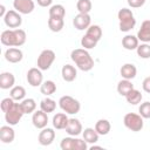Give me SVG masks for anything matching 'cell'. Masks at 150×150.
Instances as JSON below:
<instances>
[{
  "instance_id": "obj_1",
  "label": "cell",
  "mask_w": 150,
  "mask_h": 150,
  "mask_svg": "<svg viewBox=\"0 0 150 150\" xmlns=\"http://www.w3.org/2000/svg\"><path fill=\"white\" fill-rule=\"evenodd\" d=\"M26 32L21 28L6 29L1 33L0 40L4 46L7 47H21L26 42Z\"/></svg>"
},
{
  "instance_id": "obj_2",
  "label": "cell",
  "mask_w": 150,
  "mask_h": 150,
  "mask_svg": "<svg viewBox=\"0 0 150 150\" xmlns=\"http://www.w3.org/2000/svg\"><path fill=\"white\" fill-rule=\"evenodd\" d=\"M70 59L82 71H89L94 68V60L84 48H76L71 50Z\"/></svg>"
},
{
  "instance_id": "obj_3",
  "label": "cell",
  "mask_w": 150,
  "mask_h": 150,
  "mask_svg": "<svg viewBox=\"0 0 150 150\" xmlns=\"http://www.w3.org/2000/svg\"><path fill=\"white\" fill-rule=\"evenodd\" d=\"M118 18V27L121 32H129L136 25V19L134 16V13L129 8H122L117 13Z\"/></svg>"
},
{
  "instance_id": "obj_4",
  "label": "cell",
  "mask_w": 150,
  "mask_h": 150,
  "mask_svg": "<svg viewBox=\"0 0 150 150\" xmlns=\"http://www.w3.org/2000/svg\"><path fill=\"white\" fill-rule=\"evenodd\" d=\"M59 105L66 114H69V115H75L81 109V103L76 98H74L73 96H69V95H64V96L60 97Z\"/></svg>"
},
{
  "instance_id": "obj_5",
  "label": "cell",
  "mask_w": 150,
  "mask_h": 150,
  "mask_svg": "<svg viewBox=\"0 0 150 150\" xmlns=\"http://www.w3.org/2000/svg\"><path fill=\"white\" fill-rule=\"evenodd\" d=\"M123 123L124 125L131 130V131H141L143 129V117L139 114L135 112H128L123 117Z\"/></svg>"
},
{
  "instance_id": "obj_6",
  "label": "cell",
  "mask_w": 150,
  "mask_h": 150,
  "mask_svg": "<svg viewBox=\"0 0 150 150\" xmlns=\"http://www.w3.org/2000/svg\"><path fill=\"white\" fill-rule=\"evenodd\" d=\"M23 115L25 114H23V111L21 109L20 103H15L14 102V104L5 112V120H6L7 124H9V125L13 127V125H16L21 121V118H22Z\"/></svg>"
},
{
  "instance_id": "obj_7",
  "label": "cell",
  "mask_w": 150,
  "mask_h": 150,
  "mask_svg": "<svg viewBox=\"0 0 150 150\" xmlns=\"http://www.w3.org/2000/svg\"><path fill=\"white\" fill-rule=\"evenodd\" d=\"M55 53L52 49H45L40 53L38 61H36V66L38 68H40L41 70H48L50 68V66L53 64V62L55 61Z\"/></svg>"
},
{
  "instance_id": "obj_8",
  "label": "cell",
  "mask_w": 150,
  "mask_h": 150,
  "mask_svg": "<svg viewBox=\"0 0 150 150\" xmlns=\"http://www.w3.org/2000/svg\"><path fill=\"white\" fill-rule=\"evenodd\" d=\"M4 22L9 28H19L22 23V18L19 12L15 9H9L4 16Z\"/></svg>"
},
{
  "instance_id": "obj_9",
  "label": "cell",
  "mask_w": 150,
  "mask_h": 150,
  "mask_svg": "<svg viewBox=\"0 0 150 150\" xmlns=\"http://www.w3.org/2000/svg\"><path fill=\"white\" fill-rule=\"evenodd\" d=\"M27 82L32 86V87H39L42 84L43 82V75H42V70L40 68H30L27 71Z\"/></svg>"
},
{
  "instance_id": "obj_10",
  "label": "cell",
  "mask_w": 150,
  "mask_h": 150,
  "mask_svg": "<svg viewBox=\"0 0 150 150\" xmlns=\"http://www.w3.org/2000/svg\"><path fill=\"white\" fill-rule=\"evenodd\" d=\"M13 7L20 14H29L34 11L35 4L33 0H14Z\"/></svg>"
},
{
  "instance_id": "obj_11",
  "label": "cell",
  "mask_w": 150,
  "mask_h": 150,
  "mask_svg": "<svg viewBox=\"0 0 150 150\" xmlns=\"http://www.w3.org/2000/svg\"><path fill=\"white\" fill-rule=\"evenodd\" d=\"M90 22H91V18L88 13H79L73 19V25L77 30H84V29L87 30L88 27L90 26Z\"/></svg>"
},
{
  "instance_id": "obj_12",
  "label": "cell",
  "mask_w": 150,
  "mask_h": 150,
  "mask_svg": "<svg viewBox=\"0 0 150 150\" xmlns=\"http://www.w3.org/2000/svg\"><path fill=\"white\" fill-rule=\"evenodd\" d=\"M55 139V131L54 129L52 128H43L41 129L39 136H38V141L41 145L43 146H47V145H50Z\"/></svg>"
},
{
  "instance_id": "obj_13",
  "label": "cell",
  "mask_w": 150,
  "mask_h": 150,
  "mask_svg": "<svg viewBox=\"0 0 150 150\" xmlns=\"http://www.w3.org/2000/svg\"><path fill=\"white\" fill-rule=\"evenodd\" d=\"M32 123L36 129H43L47 127L48 123V115L43 110H36L33 112L32 116Z\"/></svg>"
},
{
  "instance_id": "obj_14",
  "label": "cell",
  "mask_w": 150,
  "mask_h": 150,
  "mask_svg": "<svg viewBox=\"0 0 150 150\" xmlns=\"http://www.w3.org/2000/svg\"><path fill=\"white\" fill-rule=\"evenodd\" d=\"M5 59L9 63H19L23 59V53L20 48L16 47H9L5 52Z\"/></svg>"
},
{
  "instance_id": "obj_15",
  "label": "cell",
  "mask_w": 150,
  "mask_h": 150,
  "mask_svg": "<svg viewBox=\"0 0 150 150\" xmlns=\"http://www.w3.org/2000/svg\"><path fill=\"white\" fill-rule=\"evenodd\" d=\"M64 130L69 136H79L83 131V128H82L81 122L77 118H69L68 124Z\"/></svg>"
},
{
  "instance_id": "obj_16",
  "label": "cell",
  "mask_w": 150,
  "mask_h": 150,
  "mask_svg": "<svg viewBox=\"0 0 150 150\" xmlns=\"http://www.w3.org/2000/svg\"><path fill=\"white\" fill-rule=\"evenodd\" d=\"M15 138V131L14 129L12 128V125H2L0 128V139L2 143L5 144H8V143H12Z\"/></svg>"
},
{
  "instance_id": "obj_17",
  "label": "cell",
  "mask_w": 150,
  "mask_h": 150,
  "mask_svg": "<svg viewBox=\"0 0 150 150\" xmlns=\"http://www.w3.org/2000/svg\"><path fill=\"white\" fill-rule=\"evenodd\" d=\"M137 39L142 42H150V20H144L137 32Z\"/></svg>"
},
{
  "instance_id": "obj_18",
  "label": "cell",
  "mask_w": 150,
  "mask_h": 150,
  "mask_svg": "<svg viewBox=\"0 0 150 150\" xmlns=\"http://www.w3.org/2000/svg\"><path fill=\"white\" fill-rule=\"evenodd\" d=\"M15 83V77L9 71H4L0 74V88L1 89H9L13 88Z\"/></svg>"
},
{
  "instance_id": "obj_19",
  "label": "cell",
  "mask_w": 150,
  "mask_h": 150,
  "mask_svg": "<svg viewBox=\"0 0 150 150\" xmlns=\"http://www.w3.org/2000/svg\"><path fill=\"white\" fill-rule=\"evenodd\" d=\"M120 74L123 79H127V80H132L136 77V74H137V68L135 67V64L132 63H125L121 67L120 69Z\"/></svg>"
},
{
  "instance_id": "obj_20",
  "label": "cell",
  "mask_w": 150,
  "mask_h": 150,
  "mask_svg": "<svg viewBox=\"0 0 150 150\" xmlns=\"http://www.w3.org/2000/svg\"><path fill=\"white\" fill-rule=\"evenodd\" d=\"M61 75L66 82H73L77 76V71H76V68L74 66L64 64L61 69Z\"/></svg>"
},
{
  "instance_id": "obj_21",
  "label": "cell",
  "mask_w": 150,
  "mask_h": 150,
  "mask_svg": "<svg viewBox=\"0 0 150 150\" xmlns=\"http://www.w3.org/2000/svg\"><path fill=\"white\" fill-rule=\"evenodd\" d=\"M68 116L64 112H57L56 115L53 116V127L57 130H62L66 129L67 124H68Z\"/></svg>"
},
{
  "instance_id": "obj_22",
  "label": "cell",
  "mask_w": 150,
  "mask_h": 150,
  "mask_svg": "<svg viewBox=\"0 0 150 150\" xmlns=\"http://www.w3.org/2000/svg\"><path fill=\"white\" fill-rule=\"evenodd\" d=\"M138 41H139V40L137 39V36L128 34V35H125V36L122 39V46H123V48L127 49V50H134V49H137V47H138Z\"/></svg>"
},
{
  "instance_id": "obj_23",
  "label": "cell",
  "mask_w": 150,
  "mask_h": 150,
  "mask_svg": "<svg viewBox=\"0 0 150 150\" xmlns=\"http://www.w3.org/2000/svg\"><path fill=\"white\" fill-rule=\"evenodd\" d=\"M134 89V84L131 82V80H127V79H123L121 80L118 83H117V93L121 95V96H124Z\"/></svg>"
},
{
  "instance_id": "obj_24",
  "label": "cell",
  "mask_w": 150,
  "mask_h": 150,
  "mask_svg": "<svg viewBox=\"0 0 150 150\" xmlns=\"http://www.w3.org/2000/svg\"><path fill=\"white\" fill-rule=\"evenodd\" d=\"M110 129H111V124L105 118H101L95 123V130L98 132V135H103V136L108 135Z\"/></svg>"
},
{
  "instance_id": "obj_25",
  "label": "cell",
  "mask_w": 150,
  "mask_h": 150,
  "mask_svg": "<svg viewBox=\"0 0 150 150\" xmlns=\"http://www.w3.org/2000/svg\"><path fill=\"white\" fill-rule=\"evenodd\" d=\"M82 135H83V139L90 144H95L98 141V136H100L98 132L95 130V128H86L82 131Z\"/></svg>"
},
{
  "instance_id": "obj_26",
  "label": "cell",
  "mask_w": 150,
  "mask_h": 150,
  "mask_svg": "<svg viewBox=\"0 0 150 150\" xmlns=\"http://www.w3.org/2000/svg\"><path fill=\"white\" fill-rule=\"evenodd\" d=\"M40 91L41 94H43L45 96H50L56 91V84L54 81L52 80H47L45 82H42V84L40 86Z\"/></svg>"
},
{
  "instance_id": "obj_27",
  "label": "cell",
  "mask_w": 150,
  "mask_h": 150,
  "mask_svg": "<svg viewBox=\"0 0 150 150\" xmlns=\"http://www.w3.org/2000/svg\"><path fill=\"white\" fill-rule=\"evenodd\" d=\"M142 98H143V96H142L141 91L137 90V89H135V88H134L132 90H130V91L125 95L127 102H128L129 104H132V105H136V104L141 103Z\"/></svg>"
},
{
  "instance_id": "obj_28",
  "label": "cell",
  "mask_w": 150,
  "mask_h": 150,
  "mask_svg": "<svg viewBox=\"0 0 150 150\" xmlns=\"http://www.w3.org/2000/svg\"><path fill=\"white\" fill-rule=\"evenodd\" d=\"M23 114H32L36 109V102L34 98H23L20 103Z\"/></svg>"
},
{
  "instance_id": "obj_29",
  "label": "cell",
  "mask_w": 150,
  "mask_h": 150,
  "mask_svg": "<svg viewBox=\"0 0 150 150\" xmlns=\"http://www.w3.org/2000/svg\"><path fill=\"white\" fill-rule=\"evenodd\" d=\"M63 26H64L63 19H60V18H49L48 19V27L54 33L61 32L62 28H63Z\"/></svg>"
},
{
  "instance_id": "obj_30",
  "label": "cell",
  "mask_w": 150,
  "mask_h": 150,
  "mask_svg": "<svg viewBox=\"0 0 150 150\" xmlns=\"http://www.w3.org/2000/svg\"><path fill=\"white\" fill-rule=\"evenodd\" d=\"M9 95L14 101H22L26 96V89L22 86H14L11 88Z\"/></svg>"
},
{
  "instance_id": "obj_31",
  "label": "cell",
  "mask_w": 150,
  "mask_h": 150,
  "mask_svg": "<svg viewBox=\"0 0 150 150\" xmlns=\"http://www.w3.org/2000/svg\"><path fill=\"white\" fill-rule=\"evenodd\" d=\"M40 109L43 110L45 112H53L56 109V102L50 98V97H46L40 102Z\"/></svg>"
},
{
  "instance_id": "obj_32",
  "label": "cell",
  "mask_w": 150,
  "mask_h": 150,
  "mask_svg": "<svg viewBox=\"0 0 150 150\" xmlns=\"http://www.w3.org/2000/svg\"><path fill=\"white\" fill-rule=\"evenodd\" d=\"M64 15H66V8L62 5H60V4L53 5L49 8V18H60V19H63Z\"/></svg>"
},
{
  "instance_id": "obj_33",
  "label": "cell",
  "mask_w": 150,
  "mask_h": 150,
  "mask_svg": "<svg viewBox=\"0 0 150 150\" xmlns=\"http://www.w3.org/2000/svg\"><path fill=\"white\" fill-rule=\"evenodd\" d=\"M89 36H91L93 39H95L96 41H100L102 38V28L98 25H90L87 29V33Z\"/></svg>"
},
{
  "instance_id": "obj_34",
  "label": "cell",
  "mask_w": 150,
  "mask_h": 150,
  "mask_svg": "<svg viewBox=\"0 0 150 150\" xmlns=\"http://www.w3.org/2000/svg\"><path fill=\"white\" fill-rule=\"evenodd\" d=\"M136 52L141 59H150V45L149 43L143 42V43L138 45Z\"/></svg>"
},
{
  "instance_id": "obj_35",
  "label": "cell",
  "mask_w": 150,
  "mask_h": 150,
  "mask_svg": "<svg viewBox=\"0 0 150 150\" xmlns=\"http://www.w3.org/2000/svg\"><path fill=\"white\" fill-rule=\"evenodd\" d=\"M98 41H96L95 39H93L91 36H89L88 34H84L81 39V46L84 49H93L94 47H96Z\"/></svg>"
},
{
  "instance_id": "obj_36",
  "label": "cell",
  "mask_w": 150,
  "mask_h": 150,
  "mask_svg": "<svg viewBox=\"0 0 150 150\" xmlns=\"http://www.w3.org/2000/svg\"><path fill=\"white\" fill-rule=\"evenodd\" d=\"M91 1L90 0H77L76 2V8L79 11V13H88L91 11Z\"/></svg>"
},
{
  "instance_id": "obj_37",
  "label": "cell",
  "mask_w": 150,
  "mask_h": 150,
  "mask_svg": "<svg viewBox=\"0 0 150 150\" xmlns=\"http://www.w3.org/2000/svg\"><path fill=\"white\" fill-rule=\"evenodd\" d=\"M60 148L62 150H74V148H75V136L64 137L60 143Z\"/></svg>"
},
{
  "instance_id": "obj_38",
  "label": "cell",
  "mask_w": 150,
  "mask_h": 150,
  "mask_svg": "<svg viewBox=\"0 0 150 150\" xmlns=\"http://www.w3.org/2000/svg\"><path fill=\"white\" fill-rule=\"evenodd\" d=\"M138 112L143 118H150V102H144L139 105Z\"/></svg>"
},
{
  "instance_id": "obj_39",
  "label": "cell",
  "mask_w": 150,
  "mask_h": 150,
  "mask_svg": "<svg viewBox=\"0 0 150 150\" xmlns=\"http://www.w3.org/2000/svg\"><path fill=\"white\" fill-rule=\"evenodd\" d=\"M14 100L12 98V97H6V98H4L2 101H1V103H0V107H1V110L4 111V112H6L13 104H14Z\"/></svg>"
},
{
  "instance_id": "obj_40",
  "label": "cell",
  "mask_w": 150,
  "mask_h": 150,
  "mask_svg": "<svg viewBox=\"0 0 150 150\" xmlns=\"http://www.w3.org/2000/svg\"><path fill=\"white\" fill-rule=\"evenodd\" d=\"M87 142L81 138H75V148L74 150H87Z\"/></svg>"
},
{
  "instance_id": "obj_41",
  "label": "cell",
  "mask_w": 150,
  "mask_h": 150,
  "mask_svg": "<svg viewBox=\"0 0 150 150\" xmlns=\"http://www.w3.org/2000/svg\"><path fill=\"white\" fill-rule=\"evenodd\" d=\"M145 4V0H128V5L131 8H139Z\"/></svg>"
},
{
  "instance_id": "obj_42",
  "label": "cell",
  "mask_w": 150,
  "mask_h": 150,
  "mask_svg": "<svg viewBox=\"0 0 150 150\" xmlns=\"http://www.w3.org/2000/svg\"><path fill=\"white\" fill-rule=\"evenodd\" d=\"M142 88H143V90H144L145 93L150 94V76H148V77H145V79L143 80V82H142Z\"/></svg>"
},
{
  "instance_id": "obj_43",
  "label": "cell",
  "mask_w": 150,
  "mask_h": 150,
  "mask_svg": "<svg viewBox=\"0 0 150 150\" xmlns=\"http://www.w3.org/2000/svg\"><path fill=\"white\" fill-rule=\"evenodd\" d=\"M36 2H38V5L41 6V7H48V6L52 5L53 0H36Z\"/></svg>"
},
{
  "instance_id": "obj_44",
  "label": "cell",
  "mask_w": 150,
  "mask_h": 150,
  "mask_svg": "<svg viewBox=\"0 0 150 150\" xmlns=\"http://www.w3.org/2000/svg\"><path fill=\"white\" fill-rule=\"evenodd\" d=\"M6 13H7V12H6L5 6H4V5H1V6H0V16H2V18H4Z\"/></svg>"
}]
</instances>
